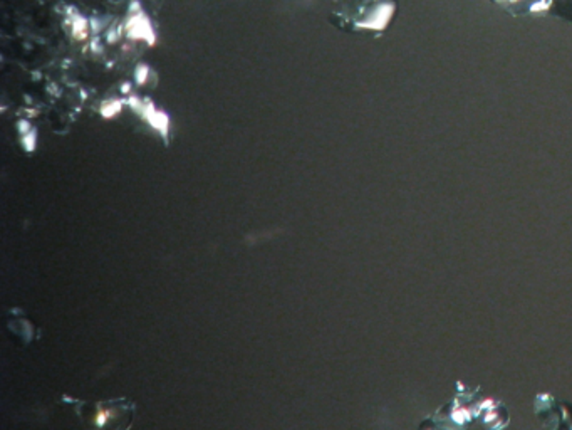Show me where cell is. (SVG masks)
Returning a JSON list of instances; mask_svg holds the SVG:
<instances>
[{
  "mask_svg": "<svg viewBox=\"0 0 572 430\" xmlns=\"http://www.w3.org/2000/svg\"><path fill=\"white\" fill-rule=\"evenodd\" d=\"M398 15V0H334L329 22L351 34H385Z\"/></svg>",
  "mask_w": 572,
  "mask_h": 430,
  "instance_id": "cell-1",
  "label": "cell"
},
{
  "mask_svg": "<svg viewBox=\"0 0 572 430\" xmlns=\"http://www.w3.org/2000/svg\"><path fill=\"white\" fill-rule=\"evenodd\" d=\"M66 398L73 402L70 405H74L88 430H128L131 427L136 405L128 398H113L96 404L74 400L70 397Z\"/></svg>",
  "mask_w": 572,
  "mask_h": 430,
  "instance_id": "cell-2",
  "label": "cell"
}]
</instances>
